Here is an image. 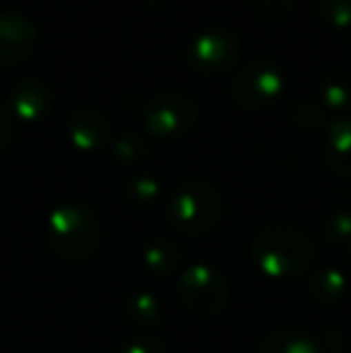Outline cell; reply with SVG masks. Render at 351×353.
I'll return each mask as SVG.
<instances>
[{"label": "cell", "instance_id": "obj_2", "mask_svg": "<svg viewBox=\"0 0 351 353\" xmlns=\"http://www.w3.org/2000/svg\"><path fill=\"white\" fill-rule=\"evenodd\" d=\"M166 212L178 233L202 238L214 231L224 219V197L214 183L205 178H188L171 192Z\"/></svg>", "mask_w": 351, "mask_h": 353}, {"label": "cell", "instance_id": "obj_16", "mask_svg": "<svg viewBox=\"0 0 351 353\" xmlns=\"http://www.w3.org/2000/svg\"><path fill=\"white\" fill-rule=\"evenodd\" d=\"M123 315H126V320L135 327H152L161 320V305L152 293H147V291L132 293V296L126 301Z\"/></svg>", "mask_w": 351, "mask_h": 353}, {"label": "cell", "instance_id": "obj_24", "mask_svg": "<svg viewBox=\"0 0 351 353\" xmlns=\"http://www.w3.org/2000/svg\"><path fill=\"white\" fill-rule=\"evenodd\" d=\"M10 140H12V121H10V113L0 108V154L8 149Z\"/></svg>", "mask_w": 351, "mask_h": 353}, {"label": "cell", "instance_id": "obj_20", "mask_svg": "<svg viewBox=\"0 0 351 353\" xmlns=\"http://www.w3.org/2000/svg\"><path fill=\"white\" fill-rule=\"evenodd\" d=\"M111 152H113V157L121 159V161L132 163V161L145 159L150 147H147V142L142 140L137 132H121V135L111 142Z\"/></svg>", "mask_w": 351, "mask_h": 353}, {"label": "cell", "instance_id": "obj_23", "mask_svg": "<svg viewBox=\"0 0 351 353\" xmlns=\"http://www.w3.org/2000/svg\"><path fill=\"white\" fill-rule=\"evenodd\" d=\"M255 12L265 19H284L294 8V0H250Z\"/></svg>", "mask_w": 351, "mask_h": 353}, {"label": "cell", "instance_id": "obj_3", "mask_svg": "<svg viewBox=\"0 0 351 353\" xmlns=\"http://www.w3.org/2000/svg\"><path fill=\"white\" fill-rule=\"evenodd\" d=\"M46 243L61 260L85 262L101 238L97 214L82 202H63L46 219Z\"/></svg>", "mask_w": 351, "mask_h": 353}, {"label": "cell", "instance_id": "obj_5", "mask_svg": "<svg viewBox=\"0 0 351 353\" xmlns=\"http://www.w3.org/2000/svg\"><path fill=\"white\" fill-rule=\"evenodd\" d=\"M178 298L200 317H214L229 305V283L210 265H192L178 276Z\"/></svg>", "mask_w": 351, "mask_h": 353}, {"label": "cell", "instance_id": "obj_22", "mask_svg": "<svg viewBox=\"0 0 351 353\" xmlns=\"http://www.w3.org/2000/svg\"><path fill=\"white\" fill-rule=\"evenodd\" d=\"M118 353H169L166 346L152 334H137L118 349Z\"/></svg>", "mask_w": 351, "mask_h": 353}, {"label": "cell", "instance_id": "obj_19", "mask_svg": "<svg viewBox=\"0 0 351 353\" xmlns=\"http://www.w3.org/2000/svg\"><path fill=\"white\" fill-rule=\"evenodd\" d=\"M315 12L330 29H351V0H315Z\"/></svg>", "mask_w": 351, "mask_h": 353}, {"label": "cell", "instance_id": "obj_18", "mask_svg": "<svg viewBox=\"0 0 351 353\" xmlns=\"http://www.w3.org/2000/svg\"><path fill=\"white\" fill-rule=\"evenodd\" d=\"M123 190H126V197L132 202V205L145 207V205H152V202L159 197L161 185L154 176H150V173H135V176H130L126 181Z\"/></svg>", "mask_w": 351, "mask_h": 353}, {"label": "cell", "instance_id": "obj_9", "mask_svg": "<svg viewBox=\"0 0 351 353\" xmlns=\"http://www.w3.org/2000/svg\"><path fill=\"white\" fill-rule=\"evenodd\" d=\"M68 137L80 152H97L111 140V118L99 106H77L68 116Z\"/></svg>", "mask_w": 351, "mask_h": 353}, {"label": "cell", "instance_id": "obj_8", "mask_svg": "<svg viewBox=\"0 0 351 353\" xmlns=\"http://www.w3.org/2000/svg\"><path fill=\"white\" fill-rule=\"evenodd\" d=\"M39 29L29 14L19 10H0V63L17 65L37 48Z\"/></svg>", "mask_w": 351, "mask_h": 353}, {"label": "cell", "instance_id": "obj_6", "mask_svg": "<svg viewBox=\"0 0 351 353\" xmlns=\"http://www.w3.org/2000/svg\"><path fill=\"white\" fill-rule=\"evenodd\" d=\"M286 89V74L274 61L258 56L243 63L231 79V94L245 108H263L281 97Z\"/></svg>", "mask_w": 351, "mask_h": 353}, {"label": "cell", "instance_id": "obj_1", "mask_svg": "<svg viewBox=\"0 0 351 353\" xmlns=\"http://www.w3.org/2000/svg\"><path fill=\"white\" fill-rule=\"evenodd\" d=\"M315 245L301 226L291 221L265 223L253 238V262L270 279H294L308 272Z\"/></svg>", "mask_w": 351, "mask_h": 353}, {"label": "cell", "instance_id": "obj_15", "mask_svg": "<svg viewBox=\"0 0 351 353\" xmlns=\"http://www.w3.org/2000/svg\"><path fill=\"white\" fill-rule=\"evenodd\" d=\"M347 276L339 270H318L310 274L308 291L318 303H337L347 293Z\"/></svg>", "mask_w": 351, "mask_h": 353}, {"label": "cell", "instance_id": "obj_14", "mask_svg": "<svg viewBox=\"0 0 351 353\" xmlns=\"http://www.w3.org/2000/svg\"><path fill=\"white\" fill-rule=\"evenodd\" d=\"M142 265L147 272H152L154 276H169L174 274L181 265V248L169 238H159L152 241L142 252Z\"/></svg>", "mask_w": 351, "mask_h": 353}, {"label": "cell", "instance_id": "obj_21", "mask_svg": "<svg viewBox=\"0 0 351 353\" xmlns=\"http://www.w3.org/2000/svg\"><path fill=\"white\" fill-rule=\"evenodd\" d=\"M325 233L337 245H351V214L349 212H334L325 223Z\"/></svg>", "mask_w": 351, "mask_h": 353}, {"label": "cell", "instance_id": "obj_25", "mask_svg": "<svg viewBox=\"0 0 351 353\" xmlns=\"http://www.w3.org/2000/svg\"><path fill=\"white\" fill-rule=\"evenodd\" d=\"M332 353H351V346H334Z\"/></svg>", "mask_w": 351, "mask_h": 353}, {"label": "cell", "instance_id": "obj_13", "mask_svg": "<svg viewBox=\"0 0 351 353\" xmlns=\"http://www.w3.org/2000/svg\"><path fill=\"white\" fill-rule=\"evenodd\" d=\"M258 353H320V344L301 330H272L260 339Z\"/></svg>", "mask_w": 351, "mask_h": 353}, {"label": "cell", "instance_id": "obj_26", "mask_svg": "<svg viewBox=\"0 0 351 353\" xmlns=\"http://www.w3.org/2000/svg\"><path fill=\"white\" fill-rule=\"evenodd\" d=\"M349 250H351V245H349Z\"/></svg>", "mask_w": 351, "mask_h": 353}, {"label": "cell", "instance_id": "obj_4", "mask_svg": "<svg viewBox=\"0 0 351 353\" xmlns=\"http://www.w3.org/2000/svg\"><path fill=\"white\" fill-rule=\"evenodd\" d=\"M145 128L157 137H181L197 123V101L190 92L178 87L159 89L145 103L142 111Z\"/></svg>", "mask_w": 351, "mask_h": 353}, {"label": "cell", "instance_id": "obj_7", "mask_svg": "<svg viewBox=\"0 0 351 353\" xmlns=\"http://www.w3.org/2000/svg\"><path fill=\"white\" fill-rule=\"evenodd\" d=\"M241 56V37L231 27L200 29L188 43V63L202 74H219L236 65Z\"/></svg>", "mask_w": 351, "mask_h": 353}, {"label": "cell", "instance_id": "obj_10", "mask_svg": "<svg viewBox=\"0 0 351 353\" xmlns=\"http://www.w3.org/2000/svg\"><path fill=\"white\" fill-rule=\"evenodd\" d=\"M53 89L39 77H22L10 89V106L24 123H37L53 108Z\"/></svg>", "mask_w": 351, "mask_h": 353}, {"label": "cell", "instance_id": "obj_11", "mask_svg": "<svg viewBox=\"0 0 351 353\" xmlns=\"http://www.w3.org/2000/svg\"><path fill=\"white\" fill-rule=\"evenodd\" d=\"M325 159L334 176L351 178V116H337L325 128Z\"/></svg>", "mask_w": 351, "mask_h": 353}, {"label": "cell", "instance_id": "obj_12", "mask_svg": "<svg viewBox=\"0 0 351 353\" xmlns=\"http://www.w3.org/2000/svg\"><path fill=\"white\" fill-rule=\"evenodd\" d=\"M318 99L325 111L342 116L351 106V70L347 68H330L318 82Z\"/></svg>", "mask_w": 351, "mask_h": 353}, {"label": "cell", "instance_id": "obj_17", "mask_svg": "<svg viewBox=\"0 0 351 353\" xmlns=\"http://www.w3.org/2000/svg\"><path fill=\"white\" fill-rule=\"evenodd\" d=\"M289 121L303 132L318 130V128L325 125V108L318 99L299 97V99H294L289 106Z\"/></svg>", "mask_w": 351, "mask_h": 353}]
</instances>
